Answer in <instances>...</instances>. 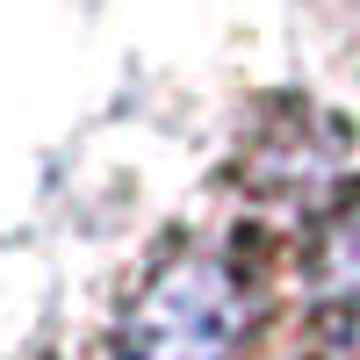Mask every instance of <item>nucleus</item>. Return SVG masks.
<instances>
[{
  "label": "nucleus",
  "mask_w": 360,
  "mask_h": 360,
  "mask_svg": "<svg viewBox=\"0 0 360 360\" xmlns=\"http://www.w3.org/2000/svg\"><path fill=\"white\" fill-rule=\"evenodd\" d=\"M245 317H252V295L231 259L180 252L130 303L115 360H224L238 346V332H245Z\"/></svg>",
  "instance_id": "obj_1"
},
{
  "label": "nucleus",
  "mask_w": 360,
  "mask_h": 360,
  "mask_svg": "<svg viewBox=\"0 0 360 360\" xmlns=\"http://www.w3.org/2000/svg\"><path fill=\"white\" fill-rule=\"evenodd\" d=\"M310 303L346 353H360V202L317 231L310 252Z\"/></svg>",
  "instance_id": "obj_2"
}]
</instances>
